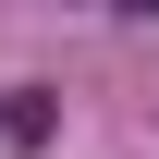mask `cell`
<instances>
[{
	"label": "cell",
	"mask_w": 159,
	"mask_h": 159,
	"mask_svg": "<svg viewBox=\"0 0 159 159\" xmlns=\"http://www.w3.org/2000/svg\"><path fill=\"white\" fill-rule=\"evenodd\" d=\"M49 86H0V147H49Z\"/></svg>",
	"instance_id": "6da1fadb"
}]
</instances>
